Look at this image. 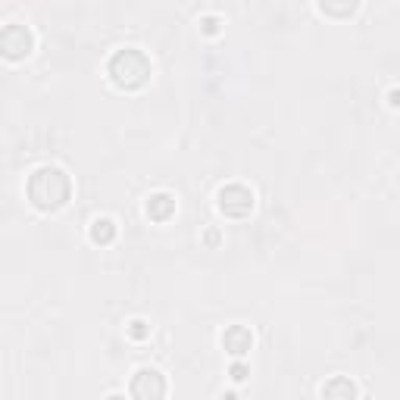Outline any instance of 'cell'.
Returning a JSON list of instances; mask_svg holds the SVG:
<instances>
[{"mask_svg": "<svg viewBox=\"0 0 400 400\" xmlns=\"http://www.w3.org/2000/svg\"><path fill=\"white\" fill-rule=\"evenodd\" d=\"M25 191H28V200H32L38 210L54 213L69 200L72 182H69V176L60 166H38V169L28 176Z\"/></svg>", "mask_w": 400, "mask_h": 400, "instance_id": "6da1fadb", "label": "cell"}, {"mask_svg": "<svg viewBox=\"0 0 400 400\" xmlns=\"http://www.w3.org/2000/svg\"><path fill=\"white\" fill-rule=\"evenodd\" d=\"M107 72H109V78H113L116 88L135 91V88H141V85L150 78V60H147V54H144V50L123 48V50H116V54L109 56Z\"/></svg>", "mask_w": 400, "mask_h": 400, "instance_id": "7a4b0ae2", "label": "cell"}, {"mask_svg": "<svg viewBox=\"0 0 400 400\" xmlns=\"http://www.w3.org/2000/svg\"><path fill=\"white\" fill-rule=\"evenodd\" d=\"M34 48V34L28 25H19V22H13V25H7L3 32H0V50L10 56V60H22V56H28Z\"/></svg>", "mask_w": 400, "mask_h": 400, "instance_id": "3957f363", "label": "cell"}, {"mask_svg": "<svg viewBox=\"0 0 400 400\" xmlns=\"http://www.w3.org/2000/svg\"><path fill=\"white\" fill-rule=\"evenodd\" d=\"M219 210L231 219H244L253 210V191L244 185H225L219 191Z\"/></svg>", "mask_w": 400, "mask_h": 400, "instance_id": "277c9868", "label": "cell"}, {"mask_svg": "<svg viewBox=\"0 0 400 400\" xmlns=\"http://www.w3.org/2000/svg\"><path fill=\"white\" fill-rule=\"evenodd\" d=\"M131 397L135 400H163L166 397V375L160 369H138L131 375Z\"/></svg>", "mask_w": 400, "mask_h": 400, "instance_id": "5b68a950", "label": "cell"}, {"mask_svg": "<svg viewBox=\"0 0 400 400\" xmlns=\"http://www.w3.org/2000/svg\"><path fill=\"white\" fill-rule=\"evenodd\" d=\"M222 347L231 353V357H244V353L253 347L251 328H244V326H229V328H225V335H222Z\"/></svg>", "mask_w": 400, "mask_h": 400, "instance_id": "8992f818", "label": "cell"}, {"mask_svg": "<svg viewBox=\"0 0 400 400\" xmlns=\"http://www.w3.org/2000/svg\"><path fill=\"white\" fill-rule=\"evenodd\" d=\"M172 213H176V197H172V194L160 191V194L147 197V216L154 219V222H166Z\"/></svg>", "mask_w": 400, "mask_h": 400, "instance_id": "52a82bcc", "label": "cell"}, {"mask_svg": "<svg viewBox=\"0 0 400 400\" xmlns=\"http://www.w3.org/2000/svg\"><path fill=\"white\" fill-rule=\"evenodd\" d=\"M322 400H357V385L347 375H335L322 388Z\"/></svg>", "mask_w": 400, "mask_h": 400, "instance_id": "ba28073f", "label": "cell"}, {"mask_svg": "<svg viewBox=\"0 0 400 400\" xmlns=\"http://www.w3.org/2000/svg\"><path fill=\"white\" fill-rule=\"evenodd\" d=\"M113 238H116L113 219H94V222H91V241H94V244H109Z\"/></svg>", "mask_w": 400, "mask_h": 400, "instance_id": "9c48e42d", "label": "cell"}, {"mask_svg": "<svg viewBox=\"0 0 400 400\" xmlns=\"http://www.w3.org/2000/svg\"><path fill=\"white\" fill-rule=\"evenodd\" d=\"M147 332H150L147 322H141V319H135V322L129 326V335H131L135 341H144V338H147Z\"/></svg>", "mask_w": 400, "mask_h": 400, "instance_id": "30bf717a", "label": "cell"}, {"mask_svg": "<svg viewBox=\"0 0 400 400\" xmlns=\"http://www.w3.org/2000/svg\"><path fill=\"white\" fill-rule=\"evenodd\" d=\"M229 375H231V379H235V381H244V379H247V375H251V372H247V366H244V363H235Z\"/></svg>", "mask_w": 400, "mask_h": 400, "instance_id": "8fae6325", "label": "cell"}, {"mask_svg": "<svg viewBox=\"0 0 400 400\" xmlns=\"http://www.w3.org/2000/svg\"><path fill=\"white\" fill-rule=\"evenodd\" d=\"M322 13H353V3H347V7H332V3H322Z\"/></svg>", "mask_w": 400, "mask_h": 400, "instance_id": "7c38bea8", "label": "cell"}, {"mask_svg": "<svg viewBox=\"0 0 400 400\" xmlns=\"http://www.w3.org/2000/svg\"><path fill=\"white\" fill-rule=\"evenodd\" d=\"M200 25H204V32H207V34H213V32L219 28V19H216V16H207V19L200 22Z\"/></svg>", "mask_w": 400, "mask_h": 400, "instance_id": "4fadbf2b", "label": "cell"}, {"mask_svg": "<svg viewBox=\"0 0 400 400\" xmlns=\"http://www.w3.org/2000/svg\"><path fill=\"white\" fill-rule=\"evenodd\" d=\"M388 101H391V107H400V91H397V88H394V91H391V94H388Z\"/></svg>", "mask_w": 400, "mask_h": 400, "instance_id": "5bb4252c", "label": "cell"}, {"mask_svg": "<svg viewBox=\"0 0 400 400\" xmlns=\"http://www.w3.org/2000/svg\"><path fill=\"white\" fill-rule=\"evenodd\" d=\"M107 400H125V397H123V394H109Z\"/></svg>", "mask_w": 400, "mask_h": 400, "instance_id": "9a60e30c", "label": "cell"}, {"mask_svg": "<svg viewBox=\"0 0 400 400\" xmlns=\"http://www.w3.org/2000/svg\"><path fill=\"white\" fill-rule=\"evenodd\" d=\"M222 400H238V397H235V394H225V397H222Z\"/></svg>", "mask_w": 400, "mask_h": 400, "instance_id": "2e32d148", "label": "cell"}]
</instances>
